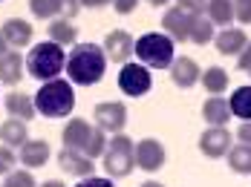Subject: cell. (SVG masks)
<instances>
[{"label":"cell","instance_id":"1","mask_svg":"<svg viewBox=\"0 0 251 187\" xmlns=\"http://www.w3.org/2000/svg\"><path fill=\"white\" fill-rule=\"evenodd\" d=\"M67 75L73 83L78 86H93L104 78V69H107V55L101 46L96 43H75L73 52L67 58Z\"/></svg>","mask_w":251,"mask_h":187},{"label":"cell","instance_id":"2","mask_svg":"<svg viewBox=\"0 0 251 187\" xmlns=\"http://www.w3.org/2000/svg\"><path fill=\"white\" fill-rule=\"evenodd\" d=\"M35 109L47 118H67L75 109V92H73L70 81L61 78L47 81L35 95Z\"/></svg>","mask_w":251,"mask_h":187},{"label":"cell","instance_id":"3","mask_svg":"<svg viewBox=\"0 0 251 187\" xmlns=\"http://www.w3.org/2000/svg\"><path fill=\"white\" fill-rule=\"evenodd\" d=\"M64 66H67V55H64V49L58 43H52V41H44V43L32 46L29 55H26V72L32 78L44 81V83L52 78H58L64 72Z\"/></svg>","mask_w":251,"mask_h":187},{"label":"cell","instance_id":"4","mask_svg":"<svg viewBox=\"0 0 251 187\" xmlns=\"http://www.w3.org/2000/svg\"><path fill=\"white\" fill-rule=\"evenodd\" d=\"M139 61L148 66V69H168L174 63V41L162 32H148L136 41V49Z\"/></svg>","mask_w":251,"mask_h":187},{"label":"cell","instance_id":"5","mask_svg":"<svg viewBox=\"0 0 251 187\" xmlns=\"http://www.w3.org/2000/svg\"><path fill=\"white\" fill-rule=\"evenodd\" d=\"M136 159H133V141L125 133H116L113 141H107V150H104V170L110 179H125L133 173Z\"/></svg>","mask_w":251,"mask_h":187},{"label":"cell","instance_id":"6","mask_svg":"<svg viewBox=\"0 0 251 187\" xmlns=\"http://www.w3.org/2000/svg\"><path fill=\"white\" fill-rule=\"evenodd\" d=\"M153 86V78L151 72H148V66L145 63H122V72H119V89L130 95V98H142V95H148Z\"/></svg>","mask_w":251,"mask_h":187},{"label":"cell","instance_id":"7","mask_svg":"<svg viewBox=\"0 0 251 187\" xmlns=\"http://www.w3.org/2000/svg\"><path fill=\"white\" fill-rule=\"evenodd\" d=\"M93 118H96V127H101L104 133H122L127 124V107L122 101H104L93 109Z\"/></svg>","mask_w":251,"mask_h":187},{"label":"cell","instance_id":"8","mask_svg":"<svg viewBox=\"0 0 251 187\" xmlns=\"http://www.w3.org/2000/svg\"><path fill=\"white\" fill-rule=\"evenodd\" d=\"M133 159H136V164H139L145 173H156V170H162V164H165V147H162L156 138H145V141H139V144L133 147Z\"/></svg>","mask_w":251,"mask_h":187},{"label":"cell","instance_id":"9","mask_svg":"<svg viewBox=\"0 0 251 187\" xmlns=\"http://www.w3.org/2000/svg\"><path fill=\"white\" fill-rule=\"evenodd\" d=\"M104 55L113 61V63H127L130 61V55L136 49V41L127 35L125 29H116V32H110L107 38H104Z\"/></svg>","mask_w":251,"mask_h":187},{"label":"cell","instance_id":"10","mask_svg":"<svg viewBox=\"0 0 251 187\" xmlns=\"http://www.w3.org/2000/svg\"><path fill=\"white\" fill-rule=\"evenodd\" d=\"M200 150L208 159H223L231 150V133H228L226 127H208L200 135Z\"/></svg>","mask_w":251,"mask_h":187},{"label":"cell","instance_id":"11","mask_svg":"<svg viewBox=\"0 0 251 187\" xmlns=\"http://www.w3.org/2000/svg\"><path fill=\"white\" fill-rule=\"evenodd\" d=\"M58 164H61V170H64V173H70V176H81V179L93 176V170H96L93 159H87L84 153L70 150V147H64V150L58 153Z\"/></svg>","mask_w":251,"mask_h":187},{"label":"cell","instance_id":"12","mask_svg":"<svg viewBox=\"0 0 251 187\" xmlns=\"http://www.w3.org/2000/svg\"><path fill=\"white\" fill-rule=\"evenodd\" d=\"M200 66H197V61L194 58H174V63H171V78H174L176 86H182V89H191L197 81H200Z\"/></svg>","mask_w":251,"mask_h":187},{"label":"cell","instance_id":"13","mask_svg":"<svg viewBox=\"0 0 251 187\" xmlns=\"http://www.w3.org/2000/svg\"><path fill=\"white\" fill-rule=\"evenodd\" d=\"M188 26H191V15H185L182 9H168L162 18V29L171 41H188Z\"/></svg>","mask_w":251,"mask_h":187},{"label":"cell","instance_id":"14","mask_svg":"<svg viewBox=\"0 0 251 187\" xmlns=\"http://www.w3.org/2000/svg\"><path fill=\"white\" fill-rule=\"evenodd\" d=\"M202 118L208 121V127H226L231 121V109H228V101L223 95H214L202 104Z\"/></svg>","mask_w":251,"mask_h":187},{"label":"cell","instance_id":"15","mask_svg":"<svg viewBox=\"0 0 251 187\" xmlns=\"http://www.w3.org/2000/svg\"><path fill=\"white\" fill-rule=\"evenodd\" d=\"M0 32H3L6 43H9V46H18V49H21V46H26V43L32 41V35H35V29L29 26L26 21H21V18H9V21L3 23V29H0Z\"/></svg>","mask_w":251,"mask_h":187},{"label":"cell","instance_id":"16","mask_svg":"<svg viewBox=\"0 0 251 187\" xmlns=\"http://www.w3.org/2000/svg\"><path fill=\"white\" fill-rule=\"evenodd\" d=\"M246 43H249V38H246L243 29H223V32L217 35V52L226 55V58L240 55L246 49Z\"/></svg>","mask_w":251,"mask_h":187},{"label":"cell","instance_id":"17","mask_svg":"<svg viewBox=\"0 0 251 187\" xmlns=\"http://www.w3.org/2000/svg\"><path fill=\"white\" fill-rule=\"evenodd\" d=\"M50 159V144L47 141H29L26 138L24 147H21V164L29 167V170H35V167H44Z\"/></svg>","mask_w":251,"mask_h":187},{"label":"cell","instance_id":"18","mask_svg":"<svg viewBox=\"0 0 251 187\" xmlns=\"http://www.w3.org/2000/svg\"><path fill=\"white\" fill-rule=\"evenodd\" d=\"M21 78H24V58H21V52H6L0 58V83L15 86Z\"/></svg>","mask_w":251,"mask_h":187},{"label":"cell","instance_id":"19","mask_svg":"<svg viewBox=\"0 0 251 187\" xmlns=\"http://www.w3.org/2000/svg\"><path fill=\"white\" fill-rule=\"evenodd\" d=\"M6 112L12 115V118H21V121H29V118H35V101L29 98V95H24V92H9L6 95Z\"/></svg>","mask_w":251,"mask_h":187},{"label":"cell","instance_id":"20","mask_svg":"<svg viewBox=\"0 0 251 187\" xmlns=\"http://www.w3.org/2000/svg\"><path fill=\"white\" fill-rule=\"evenodd\" d=\"M90 124L84 121V118H73L67 127H64V147H70V150H78L81 153V147H84V141H87V135H90Z\"/></svg>","mask_w":251,"mask_h":187},{"label":"cell","instance_id":"21","mask_svg":"<svg viewBox=\"0 0 251 187\" xmlns=\"http://www.w3.org/2000/svg\"><path fill=\"white\" fill-rule=\"evenodd\" d=\"M0 141H3L6 147H24L26 121H21V118H9V121H3V124H0Z\"/></svg>","mask_w":251,"mask_h":187},{"label":"cell","instance_id":"22","mask_svg":"<svg viewBox=\"0 0 251 187\" xmlns=\"http://www.w3.org/2000/svg\"><path fill=\"white\" fill-rule=\"evenodd\" d=\"M200 81H202V86H205L208 95H223L228 89V72L223 66H208L200 75Z\"/></svg>","mask_w":251,"mask_h":187},{"label":"cell","instance_id":"23","mask_svg":"<svg viewBox=\"0 0 251 187\" xmlns=\"http://www.w3.org/2000/svg\"><path fill=\"white\" fill-rule=\"evenodd\" d=\"M228 156V167L240 176H251V144H237L226 153Z\"/></svg>","mask_w":251,"mask_h":187},{"label":"cell","instance_id":"24","mask_svg":"<svg viewBox=\"0 0 251 187\" xmlns=\"http://www.w3.org/2000/svg\"><path fill=\"white\" fill-rule=\"evenodd\" d=\"M228 109H231V115L251 121V86H237L231 101H228Z\"/></svg>","mask_w":251,"mask_h":187},{"label":"cell","instance_id":"25","mask_svg":"<svg viewBox=\"0 0 251 187\" xmlns=\"http://www.w3.org/2000/svg\"><path fill=\"white\" fill-rule=\"evenodd\" d=\"M205 9H208V21L217 26H228L234 21V3L231 0H208Z\"/></svg>","mask_w":251,"mask_h":187},{"label":"cell","instance_id":"26","mask_svg":"<svg viewBox=\"0 0 251 187\" xmlns=\"http://www.w3.org/2000/svg\"><path fill=\"white\" fill-rule=\"evenodd\" d=\"M188 38H191L194 43L205 46V43L214 38V23H211L205 15H194V18H191V26H188Z\"/></svg>","mask_w":251,"mask_h":187},{"label":"cell","instance_id":"27","mask_svg":"<svg viewBox=\"0 0 251 187\" xmlns=\"http://www.w3.org/2000/svg\"><path fill=\"white\" fill-rule=\"evenodd\" d=\"M78 38L75 26H70V21H52L50 23V41L58 46H73Z\"/></svg>","mask_w":251,"mask_h":187},{"label":"cell","instance_id":"28","mask_svg":"<svg viewBox=\"0 0 251 187\" xmlns=\"http://www.w3.org/2000/svg\"><path fill=\"white\" fill-rule=\"evenodd\" d=\"M104 150H107V138H104V130L101 127H93L90 135H87V141H84V147H81V153L87 156V159H99L104 156Z\"/></svg>","mask_w":251,"mask_h":187},{"label":"cell","instance_id":"29","mask_svg":"<svg viewBox=\"0 0 251 187\" xmlns=\"http://www.w3.org/2000/svg\"><path fill=\"white\" fill-rule=\"evenodd\" d=\"M29 9L35 18L47 21V18H58L64 12V0H29Z\"/></svg>","mask_w":251,"mask_h":187},{"label":"cell","instance_id":"30","mask_svg":"<svg viewBox=\"0 0 251 187\" xmlns=\"http://www.w3.org/2000/svg\"><path fill=\"white\" fill-rule=\"evenodd\" d=\"M3 187H35V179H32V173H26V170H12V173H6Z\"/></svg>","mask_w":251,"mask_h":187},{"label":"cell","instance_id":"31","mask_svg":"<svg viewBox=\"0 0 251 187\" xmlns=\"http://www.w3.org/2000/svg\"><path fill=\"white\" fill-rule=\"evenodd\" d=\"M205 3H208V0H176V9H182L185 15L194 18V15H202V12H205Z\"/></svg>","mask_w":251,"mask_h":187},{"label":"cell","instance_id":"32","mask_svg":"<svg viewBox=\"0 0 251 187\" xmlns=\"http://www.w3.org/2000/svg\"><path fill=\"white\" fill-rule=\"evenodd\" d=\"M231 3H234V18L243 23H251V0H231Z\"/></svg>","mask_w":251,"mask_h":187},{"label":"cell","instance_id":"33","mask_svg":"<svg viewBox=\"0 0 251 187\" xmlns=\"http://www.w3.org/2000/svg\"><path fill=\"white\" fill-rule=\"evenodd\" d=\"M12 167H15V153H12V147H0V173L6 176V173H12Z\"/></svg>","mask_w":251,"mask_h":187},{"label":"cell","instance_id":"34","mask_svg":"<svg viewBox=\"0 0 251 187\" xmlns=\"http://www.w3.org/2000/svg\"><path fill=\"white\" fill-rule=\"evenodd\" d=\"M75 187H116L113 185V179L107 176V179H96V176H87L81 185H75Z\"/></svg>","mask_w":251,"mask_h":187},{"label":"cell","instance_id":"35","mask_svg":"<svg viewBox=\"0 0 251 187\" xmlns=\"http://www.w3.org/2000/svg\"><path fill=\"white\" fill-rule=\"evenodd\" d=\"M113 6H116L119 15H130V12L139 6V0H113Z\"/></svg>","mask_w":251,"mask_h":187},{"label":"cell","instance_id":"36","mask_svg":"<svg viewBox=\"0 0 251 187\" xmlns=\"http://www.w3.org/2000/svg\"><path fill=\"white\" fill-rule=\"evenodd\" d=\"M237 66H240V69H251V43H246V49L240 52V58H237Z\"/></svg>","mask_w":251,"mask_h":187},{"label":"cell","instance_id":"37","mask_svg":"<svg viewBox=\"0 0 251 187\" xmlns=\"http://www.w3.org/2000/svg\"><path fill=\"white\" fill-rule=\"evenodd\" d=\"M237 138H240L243 144H251V121H243V124H240V130H237Z\"/></svg>","mask_w":251,"mask_h":187},{"label":"cell","instance_id":"38","mask_svg":"<svg viewBox=\"0 0 251 187\" xmlns=\"http://www.w3.org/2000/svg\"><path fill=\"white\" fill-rule=\"evenodd\" d=\"M78 9H81V0H64V12H67L70 18H75Z\"/></svg>","mask_w":251,"mask_h":187},{"label":"cell","instance_id":"39","mask_svg":"<svg viewBox=\"0 0 251 187\" xmlns=\"http://www.w3.org/2000/svg\"><path fill=\"white\" fill-rule=\"evenodd\" d=\"M107 3H113V0H81V6H90V9H101Z\"/></svg>","mask_w":251,"mask_h":187},{"label":"cell","instance_id":"40","mask_svg":"<svg viewBox=\"0 0 251 187\" xmlns=\"http://www.w3.org/2000/svg\"><path fill=\"white\" fill-rule=\"evenodd\" d=\"M41 187H67L64 182H58V179H52V182H44Z\"/></svg>","mask_w":251,"mask_h":187},{"label":"cell","instance_id":"41","mask_svg":"<svg viewBox=\"0 0 251 187\" xmlns=\"http://www.w3.org/2000/svg\"><path fill=\"white\" fill-rule=\"evenodd\" d=\"M6 46H9V43H6V38H3V32H0V58L6 55Z\"/></svg>","mask_w":251,"mask_h":187},{"label":"cell","instance_id":"42","mask_svg":"<svg viewBox=\"0 0 251 187\" xmlns=\"http://www.w3.org/2000/svg\"><path fill=\"white\" fill-rule=\"evenodd\" d=\"M139 187H165V185H159V182H145V185H139Z\"/></svg>","mask_w":251,"mask_h":187},{"label":"cell","instance_id":"43","mask_svg":"<svg viewBox=\"0 0 251 187\" xmlns=\"http://www.w3.org/2000/svg\"><path fill=\"white\" fill-rule=\"evenodd\" d=\"M148 3H153V6H165L168 0H148Z\"/></svg>","mask_w":251,"mask_h":187},{"label":"cell","instance_id":"44","mask_svg":"<svg viewBox=\"0 0 251 187\" xmlns=\"http://www.w3.org/2000/svg\"><path fill=\"white\" fill-rule=\"evenodd\" d=\"M249 75H251V69H249Z\"/></svg>","mask_w":251,"mask_h":187}]
</instances>
